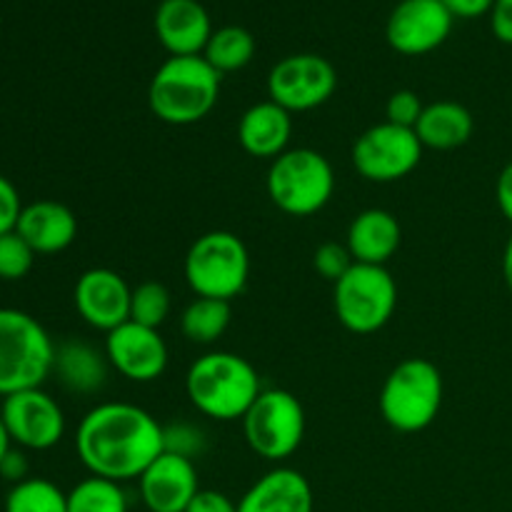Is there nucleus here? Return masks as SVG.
Segmentation results:
<instances>
[{
	"label": "nucleus",
	"instance_id": "25",
	"mask_svg": "<svg viewBox=\"0 0 512 512\" xmlns=\"http://www.w3.org/2000/svg\"><path fill=\"white\" fill-rule=\"evenodd\" d=\"M230 303L215 298H195L180 315V330L195 345H213L230 325Z\"/></svg>",
	"mask_w": 512,
	"mask_h": 512
},
{
	"label": "nucleus",
	"instance_id": "28",
	"mask_svg": "<svg viewBox=\"0 0 512 512\" xmlns=\"http://www.w3.org/2000/svg\"><path fill=\"white\" fill-rule=\"evenodd\" d=\"M170 308H173V298H170V290L163 283H140L138 288H133V298H130V320L145 328H155L168 320Z\"/></svg>",
	"mask_w": 512,
	"mask_h": 512
},
{
	"label": "nucleus",
	"instance_id": "33",
	"mask_svg": "<svg viewBox=\"0 0 512 512\" xmlns=\"http://www.w3.org/2000/svg\"><path fill=\"white\" fill-rule=\"evenodd\" d=\"M20 213H23V203H20L18 188L5 175H0V235L13 233Z\"/></svg>",
	"mask_w": 512,
	"mask_h": 512
},
{
	"label": "nucleus",
	"instance_id": "36",
	"mask_svg": "<svg viewBox=\"0 0 512 512\" xmlns=\"http://www.w3.org/2000/svg\"><path fill=\"white\" fill-rule=\"evenodd\" d=\"M0 475H3V478L13 485L28 480V458H25L23 450H18V448L8 450V455L0 460Z\"/></svg>",
	"mask_w": 512,
	"mask_h": 512
},
{
	"label": "nucleus",
	"instance_id": "4",
	"mask_svg": "<svg viewBox=\"0 0 512 512\" xmlns=\"http://www.w3.org/2000/svg\"><path fill=\"white\" fill-rule=\"evenodd\" d=\"M55 343L48 330L15 308H0V395L40 388L53 373Z\"/></svg>",
	"mask_w": 512,
	"mask_h": 512
},
{
	"label": "nucleus",
	"instance_id": "7",
	"mask_svg": "<svg viewBox=\"0 0 512 512\" xmlns=\"http://www.w3.org/2000/svg\"><path fill=\"white\" fill-rule=\"evenodd\" d=\"M183 270L190 290L198 298L230 303L248 285L250 253L235 233L210 230L190 245Z\"/></svg>",
	"mask_w": 512,
	"mask_h": 512
},
{
	"label": "nucleus",
	"instance_id": "37",
	"mask_svg": "<svg viewBox=\"0 0 512 512\" xmlns=\"http://www.w3.org/2000/svg\"><path fill=\"white\" fill-rule=\"evenodd\" d=\"M445 8L450 10L453 18H480V15H488L493 10L495 0H440Z\"/></svg>",
	"mask_w": 512,
	"mask_h": 512
},
{
	"label": "nucleus",
	"instance_id": "5",
	"mask_svg": "<svg viewBox=\"0 0 512 512\" xmlns=\"http://www.w3.org/2000/svg\"><path fill=\"white\" fill-rule=\"evenodd\" d=\"M380 413L398 433L430 428L443 408V375L425 358H408L395 365L380 390Z\"/></svg>",
	"mask_w": 512,
	"mask_h": 512
},
{
	"label": "nucleus",
	"instance_id": "15",
	"mask_svg": "<svg viewBox=\"0 0 512 512\" xmlns=\"http://www.w3.org/2000/svg\"><path fill=\"white\" fill-rule=\"evenodd\" d=\"M130 298L133 288L120 273L110 268H90L75 283V310L95 330L120 328L130 320Z\"/></svg>",
	"mask_w": 512,
	"mask_h": 512
},
{
	"label": "nucleus",
	"instance_id": "18",
	"mask_svg": "<svg viewBox=\"0 0 512 512\" xmlns=\"http://www.w3.org/2000/svg\"><path fill=\"white\" fill-rule=\"evenodd\" d=\"M315 498L308 478L293 468H273L255 480L243 498L238 512H313Z\"/></svg>",
	"mask_w": 512,
	"mask_h": 512
},
{
	"label": "nucleus",
	"instance_id": "26",
	"mask_svg": "<svg viewBox=\"0 0 512 512\" xmlns=\"http://www.w3.org/2000/svg\"><path fill=\"white\" fill-rule=\"evenodd\" d=\"M128 493H125L123 483H115V480L98 478V475H90V478L80 480L78 485H73V490L68 493V512H128Z\"/></svg>",
	"mask_w": 512,
	"mask_h": 512
},
{
	"label": "nucleus",
	"instance_id": "39",
	"mask_svg": "<svg viewBox=\"0 0 512 512\" xmlns=\"http://www.w3.org/2000/svg\"><path fill=\"white\" fill-rule=\"evenodd\" d=\"M503 278H505V285H508V290L512 293V235L503 253Z\"/></svg>",
	"mask_w": 512,
	"mask_h": 512
},
{
	"label": "nucleus",
	"instance_id": "27",
	"mask_svg": "<svg viewBox=\"0 0 512 512\" xmlns=\"http://www.w3.org/2000/svg\"><path fill=\"white\" fill-rule=\"evenodd\" d=\"M5 512H68V493L45 478H28L10 488Z\"/></svg>",
	"mask_w": 512,
	"mask_h": 512
},
{
	"label": "nucleus",
	"instance_id": "38",
	"mask_svg": "<svg viewBox=\"0 0 512 512\" xmlns=\"http://www.w3.org/2000/svg\"><path fill=\"white\" fill-rule=\"evenodd\" d=\"M495 200H498L500 213L512 223V163L505 165L495 183Z\"/></svg>",
	"mask_w": 512,
	"mask_h": 512
},
{
	"label": "nucleus",
	"instance_id": "20",
	"mask_svg": "<svg viewBox=\"0 0 512 512\" xmlns=\"http://www.w3.org/2000/svg\"><path fill=\"white\" fill-rule=\"evenodd\" d=\"M293 135V113L273 100L250 105L238 123V143L253 158L275 160L288 150Z\"/></svg>",
	"mask_w": 512,
	"mask_h": 512
},
{
	"label": "nucleus",
	"instance_id": "1",
	"mask_svg": "<svg viewBox=\"0 0 512 512\" xmlns=\"http://www.w3.org/2000/svg\"><path fill=\"white\" fill-rule=\"evenodd\" d=\"M163 450V425L133 403L95 405L75 433V453L85 470L115 483L138 480Z\"/></svg>",
	"mask_w": 512,
	"mask_h": 512
},
{
	"label": "nucleus",
	"instance_id": "29",
	"mask_svg": "<svg viewBox=\"0 0 512 512\" xmlns=\"http://www.w3.org/2000/svg\"><path fill=\"white\" fill-rule=\"evenodd\" d=\"M35 250L18 233L0 235V280H20L33 270Z\"/></svg>",
	"mask_w": 512,
	"mask_h": 512
},
{
	"label": "nucleus",
	"instance_id": "10",
	"mask_svg": "<svg viewBox=\"0 0 512 512\" xmlns=\"http://www.w3.org/2000/svg\"><path fill=\"white\" fill-rule=\"evenodd\" d=\"M338 88V73L323 55L295 53L278 60L268 73V100L288 113H305L328 103Z\"/></svg>",
	"mask_w": 512,
	"mask_h": 512
},
{
	"label": "nucleus",
	"instance_id": "17",
	"mask_svg": "<svg viewBox=\"0 0 512 512\" xmlns=\"http://www.w3.org/2000/svg\"><path fill=\"white\" fill-rule=\"evenodd\" d=\"M155 35L170 58L203 55L213 23L198 0H163L155 10Z\"/></svg>",
	"mask_w": 512,
	"mask_h": 512
},
{
	"label": "nucleus",
	"instance_id": "32",
	"mask_svg": "<svg viewBox=\"0 0 512 512\" xmlns=\"http://www.w3.org/2000/svg\"><path fill=\"white\" fill-rule=\"evenodd\" d=\"M423 110L425 105L418 93H413V90H398V93H393L388 98V105H385V120L393 125H400V128L415 130Z\"/></svg>",
	"mask_w": 512,
	"mask_h": 512
},
{
	"label": "nucleus",
	"instance_id": "3",
	"mask_svg": "<svg viewBox=\"0 0 512 512\" xmlns=\"http://www.w3.org/2000/svg\"><path fill=\"white\" fill-rule=\"evenodd\" d=\"M223 75L203 55L168 58L148 85V105L168 125H193L213 113Z\"/></svg>",
	"mask_w": 512,
	"mask_h": 512
},
{
	"label": "nucleus",
	"instance_id": "24",
	"mask_svg": "<svg viewBox=\"0 0 512 512\" xmlns=\"http://www.w3.org/2000/svg\"><path fill=\"white\" fill-rule=\"evenodd\" d=\"M203 58L223 73H238L250 60L255 58V38L243 25H223L213 30L208 45L203 50Z\"/></svg>",
	"mask_w": 512,
	"mask_h": 512
},
{
	"label": "nucleus",
	"instance_id": "9",
	"mask_svg": "<svg viewBox=\"0 0 512 512\" xmlns=\"http://www.w3.org/2000/svg\"><path fill=\"white\" fill-rule=\"evenodd\" d=\"M250 450L270 463H283L305 438V410L293 393L263 388L243 418Z\"/></svg>",
	"mask_w": 512,
	"mask_h": 512
},
{
	"label": "nucleus",
	"instance_id": "23",
	"mask_svg": "<svg viewBox=\"0 0 512 512\" xmlns=\"http://www.w3.org/2000/svg\"><path fill=\"white\" fill-rule=\"evenodd\" d=\"M108 358L88 343L68 340L55 348V365L60 380L73 393H95L108 380Z\"/></svg>",
	"mask_w": 512,
	"mask_h": 512
},
{
	"label": "nucleus",
	"instance_id": "40",
	"mask_svg": "<svg viewBox=\"0 0 512 512\" xmlns=\"http://www.w3.org/2000/svg\"><path fill=\"white\" fill-rule=\"evenodd\" d=\"M10 448H13V440H10L8 428H5V423H3V415H0V460L8 455Z\"/></svg>",
	"mask_w": 512,
	"mask_h": 512
},
{
	"label": "nucleus",
	"instance_id": "12",
	"mask_svg": "<svg viewBox=\"0 0 512 512\" xmlns=\"http://www.w3.org/2000/svg\"><path fill=\"white\" fill-rule=\"evenodd\" d=\"M0 415L13 445L23 450H50L65 435L63 408L43 388L20 390L3 398Z\"/></svg>",
	"mask_w": 512,
	"mask_h": 512
},
{
	"label": "nucleus",
	"instance_id": "22",
	"mask_svg": "<svg viewBox=\"0 0 512 512\" xmlns=\"http://www.w3.org/2000/svg\"><path fill=\"white\" fill-rule=\"evenodd\" d=\"M475 120L465 105L455 100H438V103L425 105L415 135L430 150H455L463 148L473 138Z\"/></svg>",
	"mask_w": 512,
	"mask_h": 512
},
{
	"label": "nucleus",
	"instance_id": "11",
	"mask_svg": "<svg viewBox=\"0 0 512 512\" xmlns=\"http://www.w3.org/2000/svg\"><path fill=\"white\" fill-rule=\"evenodd\" d=\"M423 150L413 128H400L385 120L355 140L353 165L370 183H395L418 168Z\"/></svg>",
	"mask_w": 512,
	"mask_h": 512
},
{
	"label": "nucleus",
	"instance_id": "2",
	"mask_svg": "<svg viewBox=\"0 0 512 512\" xmlns=\"http://www.w3.org/2000/svg\"><path fill=\"white\" fill-rule=\"evenodd\" d=\"M185 393L205 418L230 423L245 418L255 398L263 393V385L250 360L215 350L190 365L185 375Z\"/></svg>",
	"mask_w": 512,
	"mask_h": 512
},
{
	"label": "nucleus",
	"instance_id": "21",
	"mask_svg": "<svg viewBox=\"0 0 512 512\" xmlns=\"http://www.w3.org/2000/svg\"><path fill=\"white\" fill-rule=\"evenodd\" d=\"M400 240H403V230H400L398 218L383 208H368L353 218L345 245L355 263L385 265L398 253Z\"/></svg>",
	"mask_w": 512,
	"mask_h": 512
},
{
	"label": "nucleus",
	"instance_id": "8",
	"mask_svg": "<svg viewBox=\"0 0 512 512\" xmlns=\"http://www.w3.org/2000/svg\"><path fill=\"white\" fill-rule=\"evenodd\" d=\"M333 305L345 330L355 335L378 333L398 308V285L385 265L355 263L333 285Z\"/></svg>",
	"mask_w": 512,
	"mask_h": 512
},
{
	"label": "nucleus",
	"instance_id": "19",
	"mask_svg": "<svg viewBox=\"0 0 512 512\" xmlns=\"http://www.w3.org/2000/svg\"><path fill=\"white\" fill-rule=\"evenodd\" d=\"M15 233L35 250V255L63 253L78 235V218L58 200H35L23 205Z\"/></svg>",
	"mask_w": 512,
	"mask_h": 512
},
{
	"label": "nucleus",
	"instance_id": "13",
	"mask_svg": "<svg viewBox=\"0 0 512 512\" xmlns=\"http://www.w3.org/2000/svg\"><path fill=\"white\" fill-rule=\"evenodd\" d=\"M455 18L440 0H400L385 25L390 48L400 55H425L448 40Z\"/></svg>",
	"mask_w": 512,
	"mask_h": 512
},
{
	"label": "nucleus",
	"instance_id": "16",
	"mask_svg": "<svg viewBox=\"0 0 512 512\" xmlns=\"http://www.w3.org/2000/svg\"><path fill=\"white\" fill-rule=\"evenodd\" d=\"M138 490L148 512H185L200 493L198 468L190 458L163 450L138 478Z\"/></svg>",
	"mask_w": 512,
	"mask_h": 512
},
{
	"label": "nucleus",
	"instance_id": "34",
	"mask_svg": "<svg viewBox=\"0 0 512 512\" xmlns=\"http://www.w3.org/2000/svg\"><path fill=\"white\" fill-rule=\"evenodd\" d=\"M185 512H238V503L220 490H200Z\"/></svg>",
	"mask_w": 512,
	"mask_h": 512
},
{
	"label": "nucleus",
	"instance_id": "6",
	"mask_svg": "<svg viewBox=\"0 0 512 512\" xmlns=\"http://www.w3.org/2000/svg\"><path fill=\"white\" fill-rule=\"evenodd\" d=\"M265 188L275 208L285 215L308 218L320 213L333 198V165L313 148H288L270 163Z\"/></svg>",
	"mask_w": 512,
	"mask_h": 512
},
{
	"label": "nucleus",
	"instance_id": "30",
	"mask_svg": "<svg viewBox=\"0 0 512 512\" xmlns=\"http://www.w3.org/2000/svg\"><path fill=\"white\" fill-rule=\"evenodd\" d=\"M355 265L353 255H350L348 245L345 243H323L313 255V268L318 270L320 278L330 280V283H338L345 273Z\"/></svg>",
	"mask_w": 512,
	"mask_h": 512
},
{
	"label": "nucleus",
	"instance_id": "35",
	"mask_svg": "<svg viewBox=\"0 0 512 512\" xmlns=\"http://www.w3.org/2000/svg\"><path fill=\"white\" fill-rule=\"evenodd\" d=\"M490 25L500 43L512 45V0H495L490 10Z\"/></svg>",
	"mask_w": 512,
	"mask_h": 512
},
{
	"label": "nucleus",
	"instance_id": "31",
	"mask_svg": "<svg viewBox=\"0 0 512 512\" xmlns=\"http://www.w3.org/2000/svg\"><path fill=\"white\" fill-rule=\"evenodd\" d=\"M163 445L168 453L195 460V455L203 453L205 448L203 430H198L195 425H188V423H175V425H168V428L163 425Z\"/></svg>",
	"mask_w": 512,
	"mask_h": 512
},
{
	"label": "nucleus",
	"instance_id": "14",
	"mask_svg": "<svg viewBox=\"0 0 512 512\" xmlns=\"http://www.w3.org/2000/svg\"><path fill=\"white\" fill-rule=\"evenodd\" d=\"M105 358L110 368L133 383H153L168 368V345L155 328L123 323L105 338Z\"/></svg>",
	"mask_w": 512,
	"mask_h": 512
}]
</instances>
